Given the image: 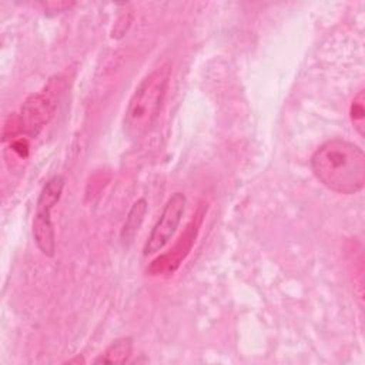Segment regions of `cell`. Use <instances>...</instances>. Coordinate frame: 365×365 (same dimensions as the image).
I'll use <instances>...</instances> for the list:
<instances>
[{
    "label": "cell",
    "mask_w": 365,
    "mask_h": 365,
    "mask_svg": "<svg viewBox=\"0 0 365 365\" xmlns=\"http://www.w3.org/2000/svg\"><path fill=\"white\" fill-rule=\"evenodd\" d=\"M349 118L355 131L364 137L365 135V91L359 90L352 98L349 106Z\"/></svg>",
    "instance_id": "9c48e42d"
},
{
    "label": "cell",
    "mask_w": 365,
    "mask_h": 365,
    "mask_svg": "<svg viewBox=\"0 0 365 365\" xmlns=\"http://www.w3.org/2000/svg\"><path fill=\"white\" fill-rule=\"evenodd\" d=\"M56 103L48 93H37L30 96L21 107L17 125L21 131L36 135L53 117Z\"/></svg>",
    "instance_id": "8992f818"
},
{
    "label": "cell",
    "mask_w": 365,
    "mask_h": 365,
    "mask_svg": "<svg viewBox=\"0 0 365 365\" xmlns=\"http://www.w3.org/2000/svg\"><path fill=\"white\" fill-rule=\"evenodd\" d=\"M187 205V198L182 192H174L165 202L155 225L153 227L144 248V255H151L161 251L177 231Z\"/></svg>",
    "instance_id": "277c9868"
},
{
    "label": "cell",
    "mask_w": 365,
    "mask_h": 365,
    "mask_svg": "<svg viewBox=\"0 0 365 365\" xmlns=\"http://www.w3.org/2000/svg\"><path fill=\"white\" fill-rule=\"evenodd\" d=\"M201 218L202 214H197L195 218H192L190 221V224L187 225L185 231L182 232V235L178 238V241L175 242L174 248L170 250V252L163 254L161 257H158L157 259L153 261V264L148 267V272L151 275H161V274H173L180 264L184 261V258L188 255L194 241H195V235L198 232L200 224H201Z\"/></svg>",
    "instance_id": "5b68a950"
},
{
    "label": "cell",
    "mask_w": 365,
    "mask_h": 365,
    "mask_svg": "<svg viewBox=\"0 0 365 365\" xmlns=\"http://www.w3.org/2000/svg\"><path fill=\"white\" fill-rule=\"evenodd\" d=\"M46 11H53V13H60V11H64L67 9H70L71 6H74V3H67V1H47V3H43Z\"/></svg>",
    "instance_id": "30bf717a"
},
{
    "label": "cell",
    "mask_w": 365,
    "mask_h": 365,
    "mask_svg": "<svg viewBox=\"0 0 365 365\" xmlns=\"http://www.w3.org/2000/svg\"><path fill=\"white\" fill-rule=\"evenodd\" d=\"M133 352V339L130 336L118 338L113 341L107 349L96 359V362L103 364H124Z\"/></svg>",
    "instance_id": "ba28073f"
},
{
    "label": "cell",
    "mask_w": 365,
    "mask_h": 365,
    "mask_svg": "<svg viewBox=\"0 0 365 365\" xmlns=\"http://www.w3.org/2000/svg\"><path fill=\"white\" fill-rule=\"evenodd\" d=\"M315 178L338 194H356L365 184V154L356 144L334 138L321 144L311 157Z\"/></svg>",
    "instance_id": "6da1fadb"
},
{
    "label": "cell",
    "mask_w": 365,
    "mask_h": 365,
    "mask_svg": "<svg viewBox=\"0 0 365 365\" xmlns=\"http://www.w3.org/2000/svg\"><path fill=\"white\" fill-rule=\"evenodd\" d=\"M170 73V64H164L145 76L137 86L124 115V131L128 137L138 138L151 128L161 110Z\"/></svg>",
    "instance_id": "7a4b0ae2"
},
{
    "label": "cell",
    "mask_w": 365,
    "mask_h": 365,
    "mask_svg": "<svg viewBox=\"0 0 365 365\" xmlns=\"http://www.w3.org/2000/svg\"><path fill=\"white\" fill-rule=\"evenodd\" d=\"M145 214H147V201L144 198H140L131 205V208L125 217V221H124V225L121 230V240L124 244L133 241V238L135 237V234L138 232V230L144 221Z\"/></svg>",
    "instance_id": "52a82bcc"
},
{
    "label": "cell",
    "mask_w": 365,
    "mask_h": 365,
    "mask_svg": "<svg viewBox=\"0 0 365 365\" xmlns=\"http://www.w3.org/2000/svg\"><path fill=\"white\" fill-rule=\"evenodd\" d=\"M64 188L61 175L51 177L40 191L33 218V237L37 248L46 257H53L56 251V234L51 222V210L60 201Z\"/></svg>",
    "instance_id": "3957f363"
}]
</instances>
